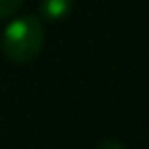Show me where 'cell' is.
Wrapping results in <instances>:
<instances>
[{
  "mask_svg": "<svg viewBox=\"0 0 149 149\" xmlns=\"http://www.w3.org/2000/svg\"><path fill=\"white\" fill-rule=\"evenodd\" d=\"M43 41H45L43 23L33 15H25L8 23V27L4 29L2 51L15 63H29L41 53Z\"/></svg>",
  "mask_w": 149,
  "mask_h": 149,
  "instance_id": "cell-1",
  "label": "cell"
},
{
  "mask_svg": "<svg viewBox=\"0 0 149 149\" xmlns=\"http://www.w3.org/2000/svg\"><path fill=\"white\" fill-rule=\"evenodd\" d=\"M74 0H41V15L49 21H61L72 13Z\"/></svg>",
  "mask_w": 149,
  "mask_h": 149,
  "instance_id": "cell-2",
  "label": "cell"
},
{
  "mask_svg": "<svg viewBox=\"0 0 149 149\" xmlns=\"http://www.w3.org/2000/svg\"><path fill=\"white\" fill-rule=\"evenodd\" d=\"M23 4V0H0V19H6L15 15Z\"/></svg>",
  "mask_w": 149,
  "mask_h": 149,
  "instance_id": "cell-3",
  "label": "cell"
},
{
  "mask_svg": "<svg viewBox=\"0 0 149 149\" xmlns=\"http://www.w3.org/2000/svg\"><path fill=\"white\" fill-rule=\"evenodd\" d=\"M98 149H125L118 141H112V139H108V141H102L100 145H98Z\"/></svg>",
  "mask_w": 149,
  "mask_h": 149,
  "instance_id": "cell-4",
  "label": "cell"
}]
</instances>
